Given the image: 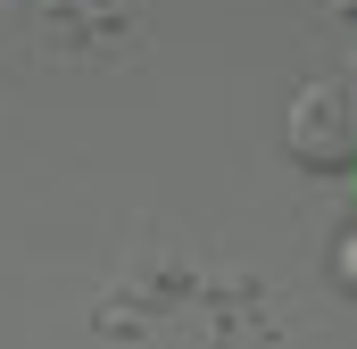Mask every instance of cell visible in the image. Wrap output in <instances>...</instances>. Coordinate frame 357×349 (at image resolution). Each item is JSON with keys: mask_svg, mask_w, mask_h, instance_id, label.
Returning a JSON list of instances; mask_svg holds the SVG:
<instances>
[{"mask_svg": "<svg viewBox=\"0 0 357 349\" xmlns=\"http://www.w3.org/2000/svg\"><path fill=\"white\" fill-rule=\"evenodd\" d=\"M282 150L307 174H349L357 167V100L333 84H307L291 100V117H282Z\"/></svg>", "mask_w": 357, "mask_h": 349, "instance_id": "1", "label": "cell"}, {"mask_svg": "<svg viewBox=\"0 0 357 349\" xmlns=\"http://www.w3.org/2000/svg\"><path fill=\"white\" fill-rule=\"evenodd\" d=\"M349 174H357V167H349Z\"/></svg>", "mask_w": 357, "mask_h": 349, "instance_id": "3", "label": "cell"}, {"mask_svg": "<svg viewBox=\"0 0 357 349\" xmlns=\"http://www.w3.org/2000/svg\"><path fill=\"white\" fill-rule=\"evenodd\" d=\"M333 283H341V291L357 299V225L341 233V242H333Z\"/></svg>", "mask_w": 357, "mask_h": 349, "instance_id": "2", "label": "cell"}]
</instances>
